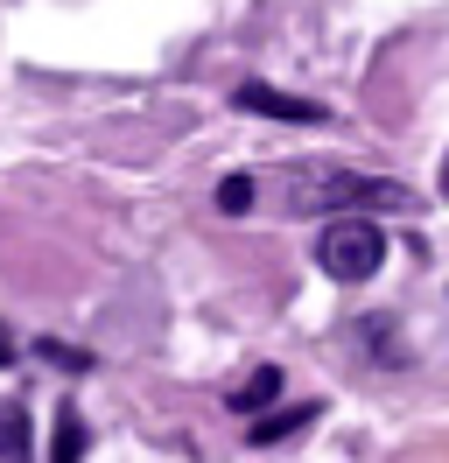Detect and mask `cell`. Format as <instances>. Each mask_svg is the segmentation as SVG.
<instances>
[{"label": "cell", "mask_w": 449, "mask_h": 463, "mask_svg": "<svg viewBox=\"0 0 449 463\" xmlns=\"http://www.w3.org/2000/svg\"><path fill=\"white\" fill-rule=\"evenodd\" d=\"M274 393H281V365H253V379H239V386H232V393H224V407H232V414H260V407H274Z\"/></svg>", "instance_id": "cell-5"}, {"label": "cell", "mask_w": 449, "mask_h": 463, "mask_svg": "<svg viewBox=\"0 0 449 463\" xmlns=\"http://www.w3.org/2000/svg\"><path fill=\"white\" fill-rule=\"evenodd\" d=\"M7 358H14V337H7V323H0V365H7Z\"/></svg>", "instance_id": "cell-10"}, {"label": "cell", "mask_w": 449, "mask_h": 463, "mask_svg": "<svg viewBox=\"0 0 449 463\" xmlns=\"http://www.w3.org/2000/svg\"><path fill=\"white\" fill-rule=\"evenodd\" d=\"M379 260H387V232L372 225L365 211L330 218V225H323V239H316V267H323L330 281H372V274H379Z\"/></svg>", "instance_id": "cell-2"}, {"label": "cell", "mask_w": 449, "mask_h": 463, "mask_svg": "<svg viewBox=\"0 0 449 463\" xmlns=\"http://www.w3.org/2000/svg\"><path fill=\"white\" fill-rule=\"evenodd\" d=\"M443 197H449V162H443Z\"/></svg>", "instance_id": "cell-11"}, {"label": "cell", "mask_w": 449, "mask_h": 463, "mask_svg": "<svg viewBox=\"0 0 449 463\" xmlns=\"http://www.w3.org/2000/svg\"><path fill=\"white\" fill-rule=\"evenodd\" d=\"M0 463H35V435H28L22 401H0Z\"/></svg>", "instance_id": "cell-6"}, {"label": "cell", "mask_w": 449, "mask_h": 463, "mask_svg": "<svg viewBox=\"0 0 449 463\" xmlns=\"http://www.w3.org/2000/svg\"><path fill=\"white\" fill-rule=\"evenodd\" d=\"M288 197L295 211H337V203H365V211H407L415 190L407 183H387V175H351V169H295L288 175Z\"/></svg>", "instance_id": "cell-1"}, {"label": "cell", "mask_w": 449, "mask_h": 463, "mask_svg": "<svg viewBox=\"0 0 449 463\" xmlns=\"http://www.w3.org/2000/svg\"><path fill=\"white\" fill-rule=\"evenodd\" d=\"M316 414H323L316 401H302V407H281V414H267V407H260V414H253V429H246V442H253V449H274V442H288L295 429H309Z\"/></svg>", "instance_id": "cell-4"}, {"label": "cell", "mask_w": 449, "mask_h": 463, "mask_svg": "<svg viewBox=\"0 0 449 463\" xmlns=\"http://www.w3.org/2000/svg\"><path fill=\"white\" fill-rule=\"evenodd\" d=\"M253 197H260V183H253V175H224V183H218V211H224V218H246Z\"/></svg>", "instance_id": "cell-9"}, {"label": "cell", "mask_w": 449, "mask_h": 463, "mask_svg": "<svg viewBox=\"0 0 449 463\" xmlns=\"http://www.w3.org/2000/svg\"><path fill=\"white\" fill-rule=\"evenodd\" d=\"M35 358H43V365H56V373H91V351H71V345H56V337H35Z\"/></svg>", "instance_id": "cell-8"}, {"label": "cell", "mask_w": 449, "mask_h": 463, "mask_svg": "<svg viewBox=\"0 0 449 463\" xmlns=\"http://www.w3.org/2000/svg\"><path fill=\"white\" fill-rule=\"evenodd\" d=\"M78 457H84V421H78V407H63V414H56L50 463H78Z\"/></svg>", "instance_id": "cell-7"}, {"label": "cell", "mask_w": 449, "mask_h": 463, "mask_svg": "<svg viewBox=\"0 0 449 463\" xmlns=\"http://www.w3.org/2000/svg\"><path fill=\"white\" fill-rule=\"evenodd\" d=\"M232 106H239V113H267V119H295V127H323V119H330L323 106H316V99H288V91L260 85V78L232 91Z\"/></svg>", "instance_id": "cell-3"}]
</instances>
